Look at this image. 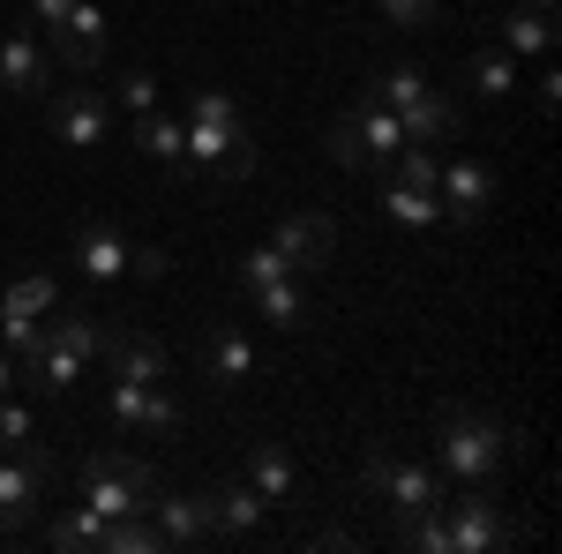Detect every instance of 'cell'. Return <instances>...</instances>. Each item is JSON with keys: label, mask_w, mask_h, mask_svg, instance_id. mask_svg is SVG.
<instances>
[{"label": "cell", "mask_w": 562, "mask_h": 554, "mask_svg": "<svg viewBox=\"0 0 562 554\" xmlns=\"http://www.w3.org/2000/svg\"><path fill=\"white\" fill-rule=\"evenodd\" d=\"M503 465H510V434H503V420L450 405V412H442V472H450V479H473V487H487Z\"/></svg>", "instance_id": "1"}, {"label": "cell", "mask_w": 562, "mask_h": 554, "mask_svg": "<svg viewBox=\"0 0 562 554\" xmlns=\"http://www.w3.org/2000/svg\"><path fill=\"white\" fill-rule=\"evenodd\" d=\"M150 495H158V472L128 457V450H98L83 465V510L105 524V517H135L150 510Z\"/></svg>", "instance_id": "2"}, {"label": "cell", "mask_w": 562, "mask_h": 554, "mask_svg": "<svg viewBox=\"0 0 562 554\" xmlns=\"http://www.w3.org/2000/svg\"><path fill=\"white\" fill-rule=\"evenodd\" d=\"M360 487L397 517V532H405V524H420V517H435V510H442V495H450V487H442V472L405 465V457H368Z\"/></svg>", "instance_id": "3"}, {"label": "cell", "mask_w": 562, "mask_h": 554, "mask_svg": "<svg viewBox=\"0 0 562 554\" xmlns=\"http://www.w3.org/2000/svg\"><path fill=\"white\" fill-rule=\"evenodd\" d=\"M188 166L195 180H248L256 143L240 128V113H188Z\"/></svg>", "instance_id": "4"}, {"label": "cell", "mask_w": 562, "mask_h": 554, "mask_svg": "<svg viewBox=\"0 0 562 554\" xmlns=\"http://www.w3.org/2000/svg\"><path fill=\"white\" fill-rule=\"evenodd\" d=\"M442 540H450V554H503L510 540H518V524H510V510H503V495H465V502H450L442 495Z\"/></svg>", "instance_id": "5"}, {"label": "cell", "mask_w": 562, "mask_h": 554, "mask_svg": "<svg viewBox=\"0 0 562 554\" xmlns=\"http://www.w3.org/2000/svg\"><path fill=\"white\" fill-rule=\"evenodd\" d=\"M397 150H405V128H397V113L375 105V98L352 105L346 121L330 128V158H338V166H390Z\"/></svg>", "instance_id": "6"}, {"label": "cell", "mask_w": 562, "mask_h": 554, "mask_svg": "<svg viewBox=\"0 0 562 554\" xmlns=\"http://www.w3.org/2000/svg\"><path fill=\"white\" fill-rule=\"evenodd\" d=\"M45 487H53V457L23 442V450L0 465V532L31 524V517H38V502H45Z\"/></svg>", "instance_id": "7"}, {"label": "cell", "mask_w": 562, "mask_h": 554, "mask_svg": "<svg viewBox=\"0 0 562 554\" xmlns=\"http://www.w3.org/2000/svg\"><path fill=\"white\" fill-rule=\"evenodd\" d=\"M270 248L293 262V278H301V270H323V262H338V225H330L323 211H293V217H278Z\"/></svg>", "instance_id": "8"}, {"label": "cell", "mask_w": 562, "mask_h": 554, "mask_svg": "<svg viewBox=\"0 0 562 554\" xmlns=\"http://www.w3.org/2000/svg\"><path fill=\"white\" fill-rule=\"evenodd\" d=\"M435 203H442V217H458V225H480L487 203H495V172L480 166V158L442 166V172H435Z\"/></svg>", "instance_id": "9"}, {"label": "cell", "mask_w": 562, "mask_h": 554, "mask_svg": "<svg viewBox=\"0 0 562 554\" xmlns=\"http://www.w3.org/2000/svg\"><path fill=\"white\" fill-rule=\"evenodd\" d=\"M105 128H113V105H105V90H60L53 98V135L68 143V150H98L105 143Z\"/></svg>", "instance_id": "10"}, {"label": "cell", "mask_w": 562, "mask_h": 554, "mask_svg": "<svg viewBox=\"0 0 562 554\" xmlns=\"http://www.w3.org/2000/svg\"><path fill=\"white\" fill-rule=\"evenodd\" d=\"M113 427H121V434H173L180 405L158 383H121V375H113Z\"/></svg>", "instance_id": "11"}, {"label": "cell", "mask_w": 562, "mask_h": 554, "mask_svg": "<svg viewBox=\"0 0 562 554\" xmlns=\"http://www.w3.org/2000/svg\"><path fill=\"white\" fill-rule=\"evenodd\" d=\"M98 360H105L121 383H166V344L150 338V330H105Z\"/></svg>", "instance_id": "12"}, {"label": "cell", "mask_w": 562, "mask_h": 554, "mask_svg": "<svg viewBox=\"0 0 562 554\" xmlns=\"http://www.w3.org/2000/svg\"><path fill=\"white\" fill-rule=\"evenodd\" d=\"M150 524L166 547H203L211 540V495H150Z\"/></svg>", "instance_id": "13"}, {"label": "cell", "mask_w": 562, "mask_h": 554, "mask_svg": "<svg viewBox=\"0 0 562 554\" xmlns=\"http://www.w3.org/2000/svg\"><path fill=\"white\" fill-rule=\"evenodd\" d=\"M135 150L158 158L173 180H195V166H188V121H173L166 105H158V113H135Z\"/></svg>", "instance_id": "14"}, {"label": "cell", "mask_w": 562, "mask_h": 554, "mask_svg": "<svg viewBox=\"0 0 562 554\" xmlns=\"http://www.w3.org/2000/svg\"><path fill=\"white\" fill-rule=\"evenodd\" d=\"M53 45H60L68 68H98L105 60V15H98V0H76L68 23H53Z\"/></svg>", "instance_id": "15"}, {"label": "cell", "mask_w": 562, "mask_h": 554, "mask_svg": "<svg viewBox=\"0 0 562 554\" xmlns=\"http://www.w3.org/2000/svg\"><path fill=\"white\" fill-rule=\"evenodd\" d=\"M53 83V60L38 53L31 31H15V38H0V90H15V98H31V90Z\"/></svg>", "instance_id": "16"}, {"label": "cell", "mask_w": 562, "mask_h": 554, "mask_svg": "<svg viewBox=\"0 0 562 554\" xmlns=\"http://www.w3.org/2000/svg\"><path fill=\"white\" fill-rule=\"evenodd\" d=\"M203 375H211L217 389L248 383V375H256V344L240 338V330H225V323H217L211 338H203Z\"/></svg>", "instance_id": "17"}, {"label": "cell", "mask_w": 562, "mask_h": 554, "mask_svg": "<svg viewBox=\"0 0 562 554\" xmlns=\"http://www.w3.org/2000/svg\"><path fill=\"white\" fill-rule=\"evenodd\" d=\"M262 510H270V502H262L248 479H240V487H217L211 495V532H225V540H256Z\"/></svg>", "instance_id": "18"}, {"label": "cell", "mask_w": 562, "mask_h": 554, "mask_svg": "<svg viewBox=\"0 0 562 554\" xmlns=\"http://www.w3.org/2000/svg\"><path fill=\"white\" fill-rule=\"evenodd\" d=\"M76 262H83V278H98V285H105V278H128V240L98 217V225L76 233Z\"/></svg>", "instance_id": "19"}, {"label": "cell", "mask_w": 562, "mask_h": 554, "mask_svg": "<svg viewBox=\"0 0 562 554\" xmlns=\"http://www.w3.org/2000/svg\"><path fill=\"white\" fill-rule=\"evenodd\" d=\"M555 45V0H518L503 15V53H548Z\"/></svg>", "instance_id": "20"}, {"label": "cell", "mask_w": 562, "mask_h": 554, "mask_svg": "<svg viewBox=\"0 0 562 554\" xmlns=\"http://www.w3.org/2000/svg\"><path fill=\"white\" fill-rule=\"evenodd\" d=\"M248 487H256L262 502H293V487H301L293 450H285V442H256V457H248Z\"/></svg>", "instance_id": "21"}, {"label": "cell", "mask_w": 562, "mask_h": 554, "mask_svg": "<svg viewBox=\"0 0 562 554\" xmlns=\"http://www.w3.org/2000/svg\"><path fill=\"white\" fill-rule=\"evenodd\" d=\"M450 121H458V105L442 98V90H420L405 113H397V128H405V143H442L450 135Z\"/></svg>", "instance_id": "22"}, {"label": "cell", "mask_w": 562, "mask_h": 554, "mask_svg": "<svg viewBox=\"0 0 562 554\" xmlns=\"http://www.w3.org/2000/svg\"><path fill=\"white\" fill-rule=\"evenodd\" d=\"M166 540H158V524L135 510V517H105L98 524V554H158Z\"/></svg>", "instance_id": "23"}, {"label": "cell", "mask_w": 562, "mask_h": 554, "mask_svg": "<svg viewBox=\"0 0 562 554\" xmlns=\"http://www.w3.org/2000/svg\"><path fill=\"white\" fill-rule=\"evenodd\" d=\"M256 315L262 323H278V330H307V293L293 285V278H278V285H256Z\"/></svg>", "instance_id": "24"}, {"label": "cell", "mask_w": 562, "mask_h": 554, "mask_svg": "<svg viewBox=\"0 0 562 554\" xmlns=\"http://www.w3.org/2000/svg\"><path fill=\"white\" fill-rule=\"evenodd\" d=\"M465 90H473V98H510V90H518V60H510V53H480L473 68H465Z\"/></svg>", "instance_id": "25"}, {"label": "cell", "mask_w": 562, "mask_h": 554, "mask_svg": "<svg viewBox=\"0 0 562 554\" xmlns=\"http://www.w3.org/2000/svg\"><path fill=\"white\" fill-rule=\"evenodd\" d=\"M45 338H53V344H68V352H83V360H98V344H105V330H98L90 315H76V307H53Z\"/></svg>", "instance_id": "26"}, {"label": "cell", "mask_w": 562, "mask_h": 554, "mask_svg": "<svg viewBox=\"0 0 562 554\" xmlns=\"http://www.w3.org/2000/svg\"><path fill=\"white\" fill-rule=\"evenodd\" d=\"M53 307H60L53 278H15V285H8V299H0V315H23V323H38V315H53Z\"/></svg>", "instance_id": "27"}, {"label": "cell", "mask_w": 562, "mask_h": 554, "mask_svg": "<svg viewBox=\"0 0 562 554\" xmlns=\"http://www.w3.org/2000/svg\"><path fill=\"white\" fill-rule=\"evenodd\" d=\"M383 211L397 217V225H413V233H420V225H435V217H442V203H435V195H420V188H405V180H390V188H383Z\"/></svg>", "instance_id": "28"}, {"label": "cell", "mask_w": 562, "mask_h": 554, "mask_svg": "<svg viewBox=\"0 0 562 554\" xmlns=\"http://www.w3.org/2000/svg\"><path fill=\"white\" fill-rule=\"evenodd\" d=\"M45 547H60V554H83V547H98V517H90V510H76V517H53V524H45Z\"/></svg>", "instance_id": "29"}, {"label": "cell", "mask_w": 562, "mask_h": 554, "mask_svg": "<svg viewBox=\"0 0 562 554\" xmlns=\"http://www.w3.org/2000/svg\"><path fill=\"white\" fill-rule=\"evenodd\" d=\"M420 90H428V76H420V68H397V76H383V83H375V105H390V113H405V105H413Z\"/></svg>", "instance_id": "30"}, {"label": "cell", "mask_w": 562, "mask_h": 554, "mask_svg": "<svg viewBox=\"0 0 562 554\" xmlns=\"http://www.w3.org/2000/svg\"><path fill=\"white\" fill-rule=\"evenodd\" d=\"M278 278H293V262L278 256V248H256V256H240V285L256 293V285H278Z\"/></svg>", "instance_id": "31"}, {"label": "cell", "mask_w": 562, "mask_h": 554, "mask_svg": "<svg viewBox=\"0 0 562 554\" xmlns=\"http://www.w3.org/2000/svg\"><path fill=\"white\" fill-rule=\"evenodd\" d=\"M113 90H121V105H128V113H158V83H150L143 68H128Z\"/></svg>", "instance_id": "32"}, {"label": "cell", "mask_w": 562, "mask_h": 554, "mask_svg": "<svg viewBox=\"0 0 562 554\" xmlns=\"http://www.w3.org/2000/svg\"><path fill=\"white\" fill-rule=\"evenodd\" d=\"M31 434H38V420H31L23 405H0V450H23Z\"/></svg>", "instance_id": "33"}, {"label": "cell", "mask_w": 562, "mask_h": 554, "mask_svg": "<svg viewBox=\"0 0 562 554\" xmlns=\"http://www.w3.org/2000/svg\"><path fill=\"white\" fill-rule=\"evenodd\" d=\"M128 270H135V278H150V285H158V278L173 270V256H166V248H128Z\"/></svg>", "instance_id": "34"}, {"label": "cell", "mask_w": 562, "mask_h": 554, "mask_svg": "<svg viewBox=\"0 0 562 554\" xmlns=\"http://www.w3.org/2000/svg\"><path fill=\"white\" fill-rule=\"evenodd\" d=\"M390 23H405V31H420V23H435V0H383Z\"/></svg>", "instance_id": "35"}, {"label": "cell", "mask_w": 562, "mask_h": 554, "mask_svg": "<svg viewBox=\"0 0 562 554\" xmlns=\"http://www.w3.org/2000/svg\"><path fill=\"white\" fill-rule=\"evenodd\" d=\"M68 8H76V0H31V15H38L45 31H53V23H68Z\"/></svg>", "instance_id": "36"}, {"label": "cell", "mask_w": 562, "mask_h": 554, "mask_svg": "<svg viewBox=\"0 0 562 554\" xmlns=\"http://www.w3.org/2000/svg\"><path fill=\"white\" fill-rule=\"evenodd\" d=\"M315 547H338V554H352V547H360V540H352L346 524H330V532H315Z\"/></svg>", "instance_id": "37"}, {"label": "cell", "mask_w": 562, "mask_h": 554, "mask_svg": "<svg viewBox=\"0 0 562 554\" xmlns=\"http://www.w3.org/2000/svg\"><path fill=\"white\" fill-rule=\"evenodd\" d=\"M8 383H15V352H0V397H8Z\"/></svg>", "instance_id": "38"}]
</instances>
